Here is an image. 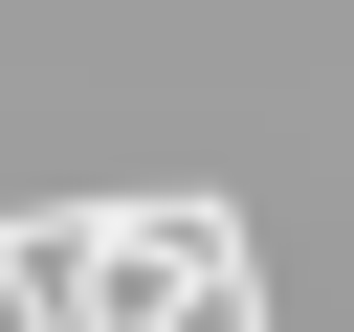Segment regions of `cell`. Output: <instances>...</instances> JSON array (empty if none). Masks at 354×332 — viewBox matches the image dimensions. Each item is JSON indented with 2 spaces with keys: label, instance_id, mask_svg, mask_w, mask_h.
<instances>
[]
</instances>
